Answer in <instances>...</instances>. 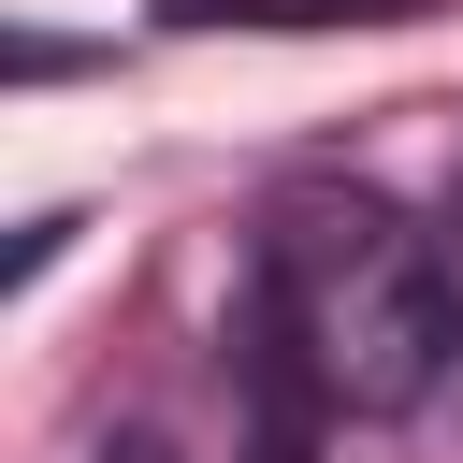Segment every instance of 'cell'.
Returning <instances> with one entry per match:
<instances>
[{"label":"cell","mask_w":463,"mask_h":463,"mask_svg":"<svg viewBox=\"0 0 463 463\" xmlns=\"http://www.w3.org/2000/svg\"><path fill=\"white\" fill-rule=\"evenodd\" d=\"M260 333L333 420H405V405H434V376L463 347V289L405 203L304 174L260 217Z\"/></svg>","instance_id":"cell-1"},{"label":"cell","mask_w":463,"mask_h":463,"mask_svg":"<svg viewBox=\"0 0 463 463\" xmlns=\"http://www.w3.org/2000/svg\"><path fill=\"white\" fill-rule=\"evenodd\" d=\"M434 246H449V289H463V188H449V217H434Z\"/></svg>","instance_id":"cell-2"}]
</instances>
